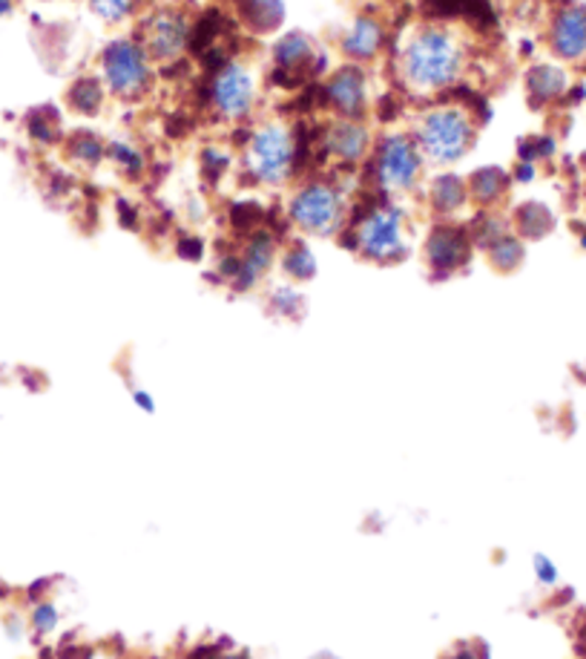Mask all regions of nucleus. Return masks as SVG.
<instances>
[{"label": "nucleus", "mask_w": 586, "mask_h": 659, "mask_svg": "<svg viewBox=\"0 0 586 659\" xmlns=\"http://www.w3.org/2000/svg\"><path fill=\"white\" fill-rule=\"evenodd\" d=\"M486 257L492 262L494 271H501V274H512L517 268L524 266L526 259V245L524 239L515 234V231H509L503 234L501 239H494L489 248H486Z\"/></svg>", "instance_id": "412c9836"}, {"label": "nucleus", "mask_w": 586, "mask_h": 659, "mask_svg": "<svg viewBox=\"0 0 586 659\" xmlns=\"http://www.w3.org/2000/svg\"><path fill=\"white\" fill-rule=\"evenodd\" d=\"M244 24L251 26L253 32H271L282 24L285 17V3L282 0H242Z\"/></svg>", "instance_id": "4be33fe9"}, {"label": "nucleus", "mask_w": 586, "mask_h": 659, "mask_svg": "<svg viewBox=\"0 0 586 659\" xmlns=\"http://www.w3.org/2000/svg\"><path fill=\"white\" fill-rule=\"evenodd\" d=\"M471 234L461 225L452 222H440L434 225L426 239V259L434 274H454L461 271L471 257Z\"/></svg>", "instance_id": "9b49d317"}, {"label": "nucleus", "mask_w": 586, "mask_h": 659, "mask_svg": "<svg viewBox=\"0 0 586 659\" xmlns=\"http://www.w3.org/2000/svg\"><path fill=\"white\" fill-rule=\"evenodd\" d=\"M297 139L285 125L259 127L248 144V170L259 185H285L297 167Z\"/></svg>", "instance_id": "0eeeda50"}, {"label": "nucleus", "mask_w": 586, "mask_h": 659, "mask_svg": "<svg viewBox=\"0 0 586 659\" xmlns=\"http://www.w3.org/2000/svg\"><path fill=\"white\" fill-rule=\"evenodd\" d=\"M104 95H107V86L98 79H79L70 86L67 93V104H70L75 113H84V116H95L101 110Z\"/></svg>", "instance_id": "5701e85b"}, {"label": "nucleus", "mask_w": 586, "mask_h": 659, "mask_svg": "<svg viewBox=\"0 0 586 659\" xmlns=\"http://www.w3.org/2000/svg\"><path fill=\"white\" fill-rule=\"evenodd\" d=\"M211 104L227 121H242L251 116L256 104V81L251 70L239 63H222L211 81Z\"/></svg>", "instance_id": "6e6552de"}, {"label": "nucleus", "mask_w": 586, "mask_h": 659, "mask_svg": "<svg viewBox=\"0 0 586 659\" xmlns=\"http://www.w3.org/2000/svg\"><path fill=\"white\" fill-rule=\"evenodd\" d=\"M70 156L79 158L81 165L93 167V165H98L104 156H107V150H104V144L98 142L93 133H79L70 142Z\"/></svg>", "instance_id": "a878e982"}, {"label": "nucleus", "mask_w": 586, "mask_h": 659, "mask_svg": "<svg viewBox=\"0 0 586 659\" xmlns=\"http://www.w3.org/2000/svg\"><path fill=\"white\" fill-rule=\"evenodd\" d=\"M313 44L308 35L302 32H290L285 38H279L274 44V63H276V79H294L302 67L313 61Z\"/></svg>", "instance_id": "f3484780"}, {"label": "nucleus", "mask_w": 586, "mask_h": 659, "mask_svg": "<svg viewBox=\"0 0 586 659\" xmlns=\"http://www.w3.org/2000/svg\"><path fill=\"white\" fill-rule=\"evenodd\" d=\"M58 622H61V611H58V604L52 599H40V602L32 604L29 611V631H35L38 636H49L52 631H58Z\"/></svg>", "instance_id": "393cba45"}, {"label": "nucleus", "mask_w": 586, "mask_h": 659, "mask_svg": "<svg viewBox=\"0 0 586 659\" xmlns=\"http://www.w3.org/2000/svg\"><path fill=\"white\" fill-rule=\"evenodd\" d=\"M299 306V294L294 289H276L274 291V308L279 311V315L285 317H294V311H297Z\"/></svg>", "instance_id": "c756f323"}, {"label": "nucleus", "mask_w": 586, "mask_h": 659, "mask_svg": "<svg viewBox=\"0 0 586 659\" xmlns=\"http://www.w3.org/2000/svg\"><path fill=\"white\" fill-rule=\"evenodd\" d=\"M12 9H15V0H0V17L12 15Z\"/></svg>", "instance_id": "f704fd0d"}, {"label": "nucleus", "mask_w": 586, "mask_h": 659, "mask_svg": "<svg viewBox=\"0 0 586 659\" xmlns=\"http://www.w3.org/2000/svg\"><path fill=\"white\" fill-rule=\"evenodd\" d=\"M107 156H110L112 162H116V165L124 167L127 173H139L141 170L139 150L130 148V144H121V142L110 144V148H107Z\"/></svg>", "instance_id": "c85d7f7f"}, {"label": "nucleus", "mask_w": 586, "mask_h": 659, "mask_svg": "<svg viewBox=\"0 0 586 659\" xmlns=\"http://www.w3.org/2000/svg\"><path fill=\"white\" fill-rule=\"evenodd\" d=\"M570 75L561 63H535L526 72V93L531 104H555L570 93Z\"/></svg>", "instance_id": "dca6fc26"}, {"label": "nucleus", "mask_w": 586, "mask_h": 659, "mask_svg": "<svg viewBox=\"0 0 586 659\" xmlns=\"http://www.w3.org/2000/svg\"><path fill=\"white\" fill-rule=\"evenodd\" d=\"M288 216L302 234L331 236L343 228L345 197L328 181H306L288 202Z\"/></svg>", "instance_id": "39448f33"}, {"label": "nucleus", "mask_w": 586, "mask_h": 659, "mask_svg": "<svg viewBox=\"0 0 586 659\" xmlns=\"http://www.w3.org/2000/svg\"><path fill=\"white\" fill-rule=\"evenodd\" d=\"M139 40L144 44V49H147L153 61H176L190 44V24L184 21L181 12L165 9V12H156L144 24V32H141Z\"/></svg>", "instance_id": "1a4fd4ad"}, {"label": "nucleus", "mask_w": 586, "mask_h": 659, "mask_svg": "<svg viewBox=\"0 0 586 659\" xmlns=\"http://www.w3.org/2000/svg\"><path fill=\"white\" fill-rule=\"evenodd\" d=\"M469 185V199L477 202L480 208H494L506 197L509 190V173L501 167H483V170L471 173Z\"/></svg>", "instance_id": "6ab92c4d"}, {"label": "nucleus", "mask_w": 586, "mask_h": 659, "mask_svg": "<svg viewBox=\"0 0 586 659\" xmlns=\"http://www.w3.org/2000/svg\"><path fill=\"white\" fill-rule=\"evenodd\" d=\"M202 162H204V167H213L211 179H216L213 173H219V170H225V167H227V156H222L219 150H204Z\"/></svg>", "instance_id": "7c9ffc66"}, {"label": "nucleus", "mask_w": 586, "mask_h": 659, "mask_svg": "<svg viewBox=\"0 0 586 659\" xmlns=\"http://www.w3.org/2000/svg\"><path fill=\"white\" fill-rule=\"evenodd\" d=\"M422 153L408 133H385L374 144V176L385 193H411L422 179Z\"/></svg>", "instance_id": "423d86ee"}, {"label": "nucleus", "mask_w": 586, "mask_h": 659, "mask_svg": "<svg viewBox=\"0 0 586 659\" xmlns=\"http://www.w3.org/2000/svg\"><path fill=\"white\" fill-rule=\"evenodd\" d=\"M239 3H242V0H239Z\"/></svg>", "instance_id": "c9c22d12"}, {"label": "nucleus", "mask_w": 586, "mask_h": 659, "mask_svg": "<svg viewBox=\"0 0 586 659\" xmlns=\"http://www.w3.org/2000/svg\"><path fill=\"white\" fill-rule=\"evenodd\" d=\"M133 401L139 403V407L144 409V412H153V409H156V403H153V398H150L147 392H141V389H135V392H133Z\"/></svg>", "instance_id": "473e14b6"}, {"label": "nucleus", "mask_w": 586, "mask_h": 659, "mask_svg": "<svg viewBox=\"0 0 586 659\" xmlns=\"http://www.w3.org/2000/svg\"><path fill=\"white\" fill-rule=\"evenodd\" d=\"M549 49L563 63L586 61V7H563L549 24Z\"/></svg>", "instance_id": "f8f14e48"}, {"label": "nucleus", "mask_w": 586, "mask_h": 659, "mask_svg": "<svg viewBox=\"0 0 586 659\" xmlns=\"http://www.w3.org/2000/svg\"><path fill=\"white\" fill-rule=\"evenodd\" d=\"M449 659H480V651H477V648H471V645H461L457 651L449 654Z\"/></svg>", "instance_id": "2f4dec72"}, {"label": "nucleus", "mask_w": 586, "mask_h": 659, "mask_svg": "<svg viewBox=\"0 0 586 659\" xmlns=\"http://www.w3.org/2000/svg\"><path fill=\"white\" fill-rule=\"evenodd\" d=\"M135 7H139V0H89V9L107 24L127 21L135 12Z\"/></svg>", "instance_id": "bb28decb"}, {"label": "nucleus", "mask_w": 586, "mask_h": 659, "mask_svg": "<svg viewBox=\"0 0 586 659\" xmlns=\"http://www.w3.org/2000/svg\"><path fill=\"white\" fill-rule=\"evenodd\" d=\"M477 127L463 107H438L422 113L415 127L417 148L426 162L434 165H454L471 150Z\"/></svg>", "instance_id": "f03ea898"}, {"label": "nucleus", "mask_w": 586, "mask_h": 659, "mask_svg": "<svg viewBox=\"0 0 586 659\" xmlns=\"http://www.w3.org/2000/svg\"><path fill=\"white\" fill-rule=\"evenodd\" d=\"M276 259V236L267 234V231H256L251 234L244 251L239 254V271L234 276V289L236 291H251L262 283V276L271 271Z\"/></svg>", "instance_id": "4468645a"}, {"label": "nucleus", "mask_w": 586, "mask_h": 659, "mask_svg": "<svg viewBox=\"0 0 586 659\" xmlns=\"http://www.w3.org/2000/svg\"><path fill=\"white\" fill-rule=\"evenodd\" d=\"M531 173H535V165H531V162H526V165L517 167V179H521V181H529V179H531Z\"/></svg>", "instance_id": "72a5a7b5"}, {"label": "nucleus", "mask_w": 586, "mask_h": 659, "mask_svg": "<svg viewBox=\"0 0 586 659\" xmlns=\"http://www.w3.org/2000/svg\"><path fill=\"white\" fill-rule=\"evenodd\" d=\"M101 81L107 93L133 102L153 84V58L135 38H116L101 56Z\"/></svg>", "instance_id": "7ed1b4c3"}, {"label": "nucleus", "mask_w": 586, "mask_h": 659, "mask_svg": "<svg viewBox=\"0 0 586 659\" xmlns=\"http://www.w3.org/2000/svg\"><path fill=\"white\" fill-rule=\"evenodd\" d=\"M325 102L339 118L360 121L368 110V75L360 63H343L325 84Z\"/></svg>", "instance_id": "9d476101"}, {"label": "nucleus", "mask_w": 586, "mask_h": 659, "mask_svg": "<svg viewBox=\"0 0 586 659\" xmlns=\"http://www.w3.org/2000/svg\"><path fill=\"white\" fill-rule=\"evenodd\" d=\"M339 47H343V56L348 58L351 63H368L374 61L385 47V26L371 15H360L354 21L348 30H345L343 40H339Z\"/></svg>", "instance_id": "2eb2a0df"}, {"label": "nucleus", "mask_w": 586, "mask_h": 659, "mask_svg": "<svg viewBox=\"0 0 586 659\" xmlns=\"http://www.w3.org/2000/svg\"><path fill=\"white\" fill-rule=\"evenodd\" d=\"M325 153H331L334 158L345 162V165H357L362 158L374 150V139L362 121L354 118H336L334 125L325 130V142H322Z\"/></svg>", "instance_id": "ddd939ff"}, {"label": "nucleus", "mask_w": 586, "mask_h": 659, "mask_svg": "<svg viewBox=\"0 0 586 659\" xmlns=\"http://www.w3.org/2000/svg\"><path fill=\"white\" fill-rule=\"evenodd\" d=\"M466 70V44L449 26H422L403 47L399 72L408 90L420 95L440 93L461 81Z\"/></svg>", "instance_id": "f257e3e1"}, {"label": "nucleus", "mask_w": 586, "mask_h": 659, "mask_svg": "<svg viewBox=\"0 0 586 659\" xmlns=\"http://www.w3.org/2000/svg\"><path fill=\"white\" fill-rule=\"evenodd\" d=\"M531 570H535V579H538V585H543V588H555L558 581H561V570H558V565L547 553H535V556H531Z\"/></svg>", "instance_id": "cd10ccee"}, {"label": "nucleus", "mask_w": 586, "mask_h": 659, "mask_svg": "<svg viewBox=\"0 0 586 659\" xmlns=\"http://www.w3.org/2000/svg\"><path fill=\"white\" fill-rule=\"evenodd\" d=\"M282 268H285V274L290 280H297V283H306L316 274V259H313L311 248L302 243H294L288 251L282 254Z\"/></svg>", "instance_id": "b1692460"}, {"label": "nucleus", "mask_w": 586, "mask_h": 659, "mask_svg": "<svg viewBox=\"0 0 586 659\" xmlns=\"http://www.w3.org/2000/svg\"><path fill=\"white\" fill-rule=\"evenodd\" d=\"M371 262L391 266L408 254L406 213L394 204H376L354 225V245Z\"/></svg>", "instance_id": "20e7f679"}, {"label": "nucleus", "mask_w": 586, "mask_h": 659, "mask_svg": "<svg viewBox=\"0 0 586 659\" xmlns=\"http://www.w3.org/2000/svg\"><path fill=\"white\" fill-rule=\"evenodd\" d=\"M469 202V185L452 173H443L438 179L431 181L429 188V204L440 216H454V213H461Z\"/></svg>", "instance_id": "a211bd4d"}, {"label": "nucleus", "mask_w": 586, "mask_h": 659, "mask_svg": "<svg viewBox=\"0 0 586 659\" xmlns=\"http://www.w3.org/2000/svg\"><path fill=\"white\" fill-rule=\"evenodd\" d=\"M552 228H555V213L543 202H524L512 220V231L521 239H543Z\"/></svg>", "instance_id": "aec40b11"}]
</instances>
